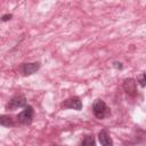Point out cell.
<instances>
[{
	"instance_id": "1",
	"label": "cell",
	"mask_w": 146,
	"mask_h": 146,
	"mask_svg": "<svg viewBox=\"0 0 146 146\" xmlns=\"http://www.w3.org/2000/svg\"><path fill=\"white\" fill-rule=\"evenodd\" d=\"M92 112H94V115L97 119H99V120L105 119L106 116H108L111 114L110 108L107 107V105L105 104V102L102 100V99H97L94 103V105H92Z\"/></svg>"
},
{
	"instance_id": "2",
	"label": "cell",
	"mask_w": 146,
	"mask_h": 146,
	"mask_svg": "<svg viewBox=\"0 0 146 146\" xmlns=\"http://www.w3.org/2000/svg\"><path fill=\"white\" fill-rule=\"evenodd\" d=\"M33 116H34V110L32 106L27 105L24 107V110L16 116L17 121L21 123V124H30L33 120Z\"/></svg>"
},
{
	"instance_id": "3",
	"label": "cell",
	"mask_w": 146,
	"mask_h": 146,
	"mask_svg": "<svg viewBox=\"0 0 146 146\" xmlns=\"http://www.w3.org/2000/svg\"><path fill=\"white\" fill-rule=\"evenodd\" d=\"M25 106H26V98L23 95H17V96H14L8 102V104L6 105V108L10 110V111H14V110L25 107Z\"/></svg>"
},
{
	"instance_id": "4",
	"label": "cell",
	"mask_w": 146,
	"mask_h": 146,
	"mask_svg": "<svg viewBox=\"0 0 146 146\" xmlns=\"http://www.w3.org/2000/svg\"><path fill=\"white\" fill-rule=\"evenodd\" d=\"M123 89L129 96L135 97L137 95V82L132 78L125 79L123 81Z\"/></svg>"
},
{
	"instance_id": "5",
	"label": "cell",
	"mask_w": 146,
	"mask_h": 146,
	"mask_svg": "<svg viewBox=\"0 0 146 146\" xmlns=\"http://www.w3.org/2000/svg\"><path fill=\"white\" fill-rule=\"evenodd\" d=\"M62 107H64V108H72V110H75V111H80V110H82V102L80 100L79 97H71V98H67L62 104Z\"/></svg>"
},
{
	"instance_id": "6",
	"label": "cell",
	"mask_w": 146,
	"mask_h": 146,
	"mask_svg": "<svg viewBox=\"0 0 146 146\" xmlns=\"http://www.w3.org/2000/svg\"><path fill=\"white\" fill-rule=\"evenodd\" d=\"M40 68V63L39 62H33V63H25L22 66V71L24 75H31L35 73Z\"/></svg>"
},
{
	"instance_id": "7",
	"label": "cell",
	"mask_w": 146,
	"mask_h": 146,
	"mask_svg": "<svg viewBox=\"0 0 146 146\" xmlns=\"http://www.w3.org/2000/svg\"><path fill=\"white\" fill-rule=\"evenodd\" d=\"M98 140L102 146H113V140L106 130H102L98 133Z\"/></svg>"
},
{
	"instance_id": "8",
	"label": "cell",
	"mask_w": 146,
	"mask_h": 146,
	"mask_svg": "<svg viewBox=\"0 0 146 146\" xmlns=\"http://www.w3.org/2000/svg\"><path fill=\"white\" fill-rule=\"evenodd\" d=\"M0 125L2 127H14L15 125V120L13 119V116L10 115H6V114H2L0 115Z\"/></svg>"
},
{
	"instance_id": "9",
	"label": "cell",
	"mask_w": 146,
	"mask_h": 146,
	"mask_svg": "<svg viewBox=\"0 0 146 146\" xmlns=\"http://www.w3.org/2000/svg\"><path fill=\"white\" fill-rule=\"evenodd\" d=\"M81 146H96V141H95L94 136H92V135L86 136L84 139H83L82 143H81Z\"/></svg>"
},
{
	"instance_id": "10",
	"label": "cell",
	"mask_w": 146,
	"mask_h": 146,
	"mask_svg": "<svg viewBox=\"0 0 146 146\" xmlns=\"http://www.w3.org/2000/svg\"><path fill=\"white\" fill-rule=\"evenodd\" d=\"M139 84L144 88L145 87V73H141V75L139 76Z\"/></svg>"
},
{
	"instance_id": "11",
	"label": "cell",
	"mask_w": 146,
	"mask_h": 146,
	"mask_svg": "<svg viewBox=\"0 0 146 146\" xmlns=\"http://www.w3.org/2000/svg\"><path fill=\"white\" fill-rule=\"evenodd\" d=\"M11 17H13L11 14H7V15H3V16L1 17V21H2V22H7V21L11 19Z\"/></svg>"
},
{
	"instance_id": "12",
	"label": "cell",
	"mask_w": 146,
	"mask_h": 146,
	"mask_svg": "<svg viewBox=\"0 0 146 146\" xmlns=\"http://www.w3.org/2000/svg\"><path fill=\"white\" fill-rule=\"evenodd\" d=\"M114 66H115L116 68H122V64H121V63H117V62L114 63Z\"/></svg>"
},
{
	"instance_id": "13",
	"label": "cell",
	"mask_w": 146,
	"mask_h": 146,
	"mask_svg": "<svg viewBox=\"0 0 146 146\" xmlns=\"http://www.w3.org/2000/svg\"><path fill=\"white\" fill-rule=\"evenodd\" d=\"M52 146H57V145H52Z\"/></svg>"
}]
</instances>
